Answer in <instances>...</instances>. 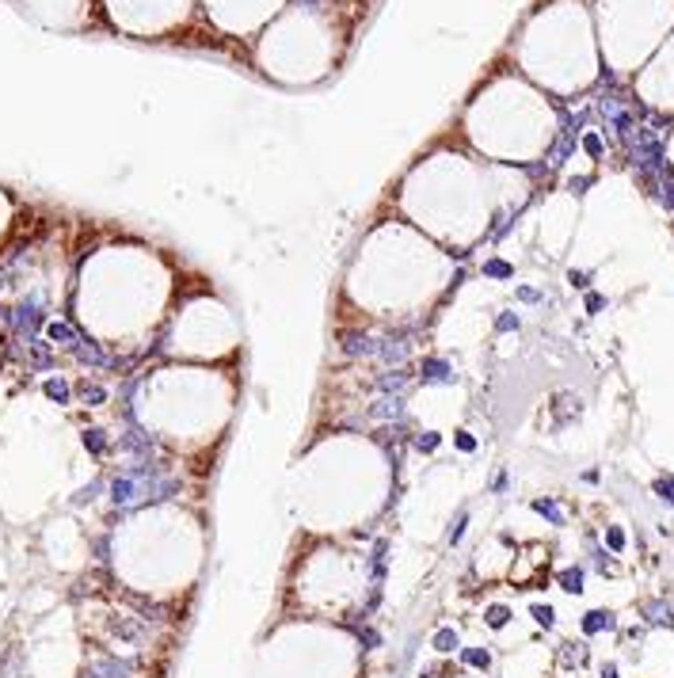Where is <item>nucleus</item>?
<instances>
[{"instance_id": "f257e3e1", "label": "nucleus", "mask_w": 674, "mask_h": 678, "mask_svg": "<svg viewBox=\"0 0 674 678\" xmlns=\"http://www.w3.org/2000/svg\"><path fill=\"white\" fill-rule=\"evenodd\" d=\"M583 629L587 632H602V629H613V614H606V610H594V614L583 617Z\"/></svg>"}, {"instance_id": "7ed1b4c3", "label": "nucleus", "mask_w": 674, "mask_h": 678, "mask_svg": "<svg viewBox=\"0 0 674 678\" xmlns=\"http://www.w3.org/2000/svg\"><path fill=\"white\" fill-rule=\"evenodd\" d=\"M488 625H495V629L507 625V610H503V606H492V610H488Z\"/></svg>"}, {"instance_id": "20e7f679", "label": "nucleus", "mask_w": 674, "mask_h": 678, "mask_svg": "<svg viewBox=\"0 0 674 678\" xmlns=\"http://www.w3.org/2000/svg\"><path fill=\"white\" fill-rule=\"evenodd\" d=\"M560 583H564V591H579L583 575H579V572H564V580H560Z\"/></svg>"}, {"instance_id": "f03ea898", "label": "nucleus", "mask_w": 674, "mask_h": 678, "mask_svg": "<svg viewBox=\"0 0 674 678\" xmlns=\"http://www.w3.org/2000/svg\"><path fill=\"white\" fill-rule=\"evenodd\" d=\"M644 610H648V614H651L648 621H670V610H667V606H663V602H648Z\"/></svg>"}, {"instance_id": "39448f33", "label": "nucleus", "mask_w": 674, "mask_h": 678, "mask_svg": "<svg viewBox=\"0 0 674 678\" xmlns=\"http://www.w3.org/2000/svg\"><path fill=\"white\" fill-rule=\"evenodd\" d=\"M534 617H537V625H545V629L552 625V610L549 606H534Z\"/></svg>"}, {"instance_id": "0eeeda50", "label": "nucleus", "mask_w": 674, "mask_h": 678, "mask_svg": "<svg viewBox=\"0 0 674 678\" xmlns=\"http://www.w3.org/2000/svg\"><path fill=\"white\" fill-rule=\"evenodd\" d=\"M602 678H617V667L610 663V667H602Z\"/></svg>"}, {"instance_id": "423d86ee", "label": "nucleus", "mask_w": 674, "mask_h": 678, "mask_svg": "<svg viewBox=\"0 0 674 678\" xmlns=\"http://www.w3.org/2000/svg\"><path fill=\"white\" fill-rule=\"evenodd\" d=\"M465 663H477V667H488V652H465Z\"/></svg>"}]
</instances>
